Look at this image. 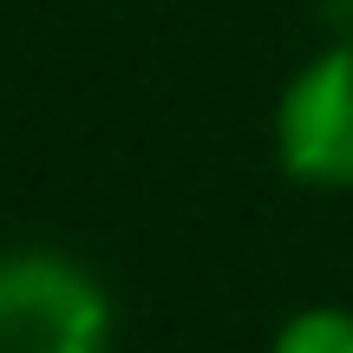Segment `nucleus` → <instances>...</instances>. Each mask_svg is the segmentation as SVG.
<instances>
[{
	"mask_svg": "<svg viewBox=\"0 0 353 353\" xmlns=\"http://www.w3.org/2000/svg\"><path fill=\"white\" fill-rule=\"evenodd\" d=\"M112 301L99 275L59 249L0 255V353H105Z\"/></svg>",
	"mask_w": 353,
	"mask_h": 353,
	"instance_id": "1",
	"label": "nucleus"
},
{
	"mask_svg": "<svg viewBox=\"0 0 353 353\" xmlns=\"http://www.w3.org/2000/svg\"><path fill=\"white\" fill-rule=\"evenodd\" d=\"M281 170L307 190H353V39L314 52L275 105Z\"/></svg>",
	"mask_w": 353,
	"mask_h": 353,
	"instance_id": "2",
	"label": "nucleus"
},
{
	"mask_svg": "<svg viewBox=\"0 0 353 353\" xmlns=\"http://www.w3.org/2000/svg\"><path fill=\"white\" fill-rule=\"evenodd\" d=\"M268 353H353V307H301L275 327Z\"/></svg>",
	"mask_w": 353,
	"mask_h": 353,
	"instance_id": "3",
	"label": "nucleus"
}]
</instances>
